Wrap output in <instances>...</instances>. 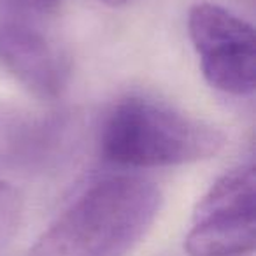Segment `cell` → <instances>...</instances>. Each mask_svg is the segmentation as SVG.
Returning <instances> with one entry per match:
<instances>
[{
	"label": "cell",
	"mask_w": 256,
	"mask_h": 256,
	"mask_svg": "<svg viewBox=\"0 0 256 256\" xmlns=\"http://www.w3.org/2000/svg\"><path fill=\"white\" fill-rule=\"evenodd\" d=\"M65 123L39 120L12 104L0 102V168L42 164L62 146Z\"/></svg>",
	"instance_id": "cell-6"
},
{
	"label": "cell",
	"mask_w": 256,
	"mask_h": 256,
	"mask_svg": "<svg viewBox=\"0 0 256 256\" xmlns=\"http://www.w3.org/2000/svg\"><path fill=\"white\" fill-rule=\"evenodd\" d=\"M62 0H8V6L23 16H46L53 12Z\"/></svg>",
	"instance_id": "cell-8"
},
{
	"label": "cell",
	"mask_w": 256,
	"mask_h": 256,
	"mask_svg": "<svg viewBox=\"0 0 256 256\" xmlns=\"http://www.w3.org/2000/svg\"><path fill=\"white\" fill-rule=\"evenodd\" d=\"M0 64L40 98L60 96L68 81L60 50L25 22L0 23Z\"/></svg>",
	"instance_id": "cell-5"
},
{
	"label": "cell",
	"mask_w": 256,
	"mask_h": 256,
	"mask_svg": "<svg viewBox=\"0 0 256 256\" xmlns=\"http://www.w3.org/2000/svg\"><path fill=\"white\" fill-rule=\"evenodd\" d=\"M188 28L206 81L228 95H251L256 86L252 26L221 6L198 2L190 11Z\"/></svg>",
	"instance_id": "cell-4"
},
{
	"label": "cell",
	"mask_w": 256,
	"mask_h": 256,
	"mask_svg": "<svg viewBox=\"0 0 256 256\" xmlns=\"http://www.w3.org/2000/svg\"><path fill=\"white\" fill-rule=\"evenodd\" d=\"M256 240L254 167L244 165L220 178L196 204L184 248L190 256H240Z\"/></svg>",
	"instance_id": "cell-3"
},
{
	"label": "cell",
	"mask_w": 256,
	"mask_h": 256,
	"mask_svg": "<svg viewBox=\"0 0 256 256\" xmlns=\"http://www.w3.org/2000/svg\"><path fill=\"white\" fill-rule=\"evenodd\" d=\"M220 128L146 96H126L106 114L100 153L120 167L150 168L206 160L223 150Z\"/></svg>",
	"instance_id": "cell-2"
},
{
	"label": "cell",
	"mask_w": 256,
	"mask_h": 256,
	"mask_svg": "<svg viewBox=\"0 0 256 256\" xmlns=\"http://www.w3.org/2000/svg\"><path fill=\"white\" fill-rule=\"evenodd\" d=\"M100 2H104V4H107V6H112V8H118V6L128 4L130 0H100Z\"/></svg>",
	"instance_id": "cell-9"
},
{
	"label": "cell",
	"mask_w": 256,
	"mask_h": 256,
	"mask_svg": "<svg viewBox=\"0 0 256 256\" xmlns=\"http://www.w3.org/2000/svg\"><path fill=\"white\" fill-rule=\"evenodd\" d=\"M20 216H22V204L18 193L9 184L0 181V248L16 232Z\"/></svg>",
	"instance_id": "cell-7"
},
{
	"label": "cell",
	"mask_w": 256,
	"mask_h": 256,
	"mask_svg": "<svg viewBox=\"0 0 256 256\" xmlns=\"http://www.w3.org/2000/svg\"><path fill=\"white\" fill-rule=\"evenodd\" d=\"M162 193L139 178L88 188L36 242L28 256H124L156 220Z\"/></svg>",
	"instance_id": "cell-1"
}]
</instances>
